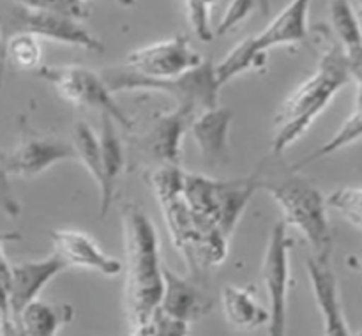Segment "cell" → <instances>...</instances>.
<instances>
[{
    "label": "cell",
    "mask_w": 362,
    "mask_h": 336,
    "mask_svg": "<svg viewBox=\"0 0 362 336\" xmlns=\"http://www.w3.org/2000/svg\"><path fill=\"white\" fill-rule=\"evenodd\" d=\"M308 7L310 2L297 0L288 4L260 34L240 41L225 59L214 66L218 87L228 83L246 71L257 69L265 64V55L271 48L281 45H296L308 37Z\"/></svg>",
    "instance_id": "5b68a950"
},
{
    "label": "cell",
    "mask_w": 362,
    "mask_h": 336,
    "mask_svg": "<svg viewBox=\"0 0 362 336\" xmlns=\"http://www.w3.org/2000/svg\"><path fill=\"white\" fill-rule=\"evenodd\" d=\"M73 147L76 151V159L83 163L85 168L92 175V179L101 186V158H99V141L92 127L87 122L80 120L74 126Z\"/></svg>",
    "instance_id": "cb8c5ba5"
},
{
    "label": "cell",
    "mask_w": 362,
    "mask_h": 336,
    "mask_svg": "<svg viewBox=\"0 0 362 336\" xmlns=\"http://www.w3.org/2000/svg\"><path fill=\"white\" fill-rule=\"evenodd\" d=\"M52 237L55 255L69 267H85L98 271L105 276H117L122 272V264L117 258L110 257L108 253L101 250L98 243L87 233L78 232V230H52Z\"/></svg>",
    "instance_id": "5bb4252c"
},
{
    "label": "cell",
    "mask_w": 362,
    "mask_h": 336,
    "mask_svg": "<svg viewBox=\"0 0 362 336\" xmlns=\"http://www.w3.org/2000/svg\"><path fill=\"white\" fill-rule=\"evenodd\" d=\"M325 205L327 209H334L338 211L343 218L349 223H352L356 228H361L362 219V190L361 187L345 186L339 190L332 191L327 198H325Z\"/></svg>",
    "instance_id": "d4e9b609"
},
{
    "label": "cell",
    "mask_w": 362,
    "mask_h": 336,
    "mask_svg": "<svg viewBox=\"0 0 362 336\" xmlns=\"http://www.w3.org/2000/svg\"><path fill=\"white\" fill-rule=\"evenodd\" d=\"M331 20L336 35L339 37V46L345 50L346 57L356 67H362V37L359 16L354 13L352 4L345 0H336L329 4Z\"/></svg>",
    "instance_id": "44dd1931"
},
{
    "label": "cell",
    "mask_w": 362,
    "mask_h": 336,
    "mask_svg": "<svg viewBox=\"0 0 362 336\" xmlns=\"http://www.w3.org/2000/svg\"><path fill=\"white\" fill-rule=\"evenodd\" d=\"M99 141V158H101V218L108 214L112 207L115 187L124 170V147L117 134L115 124L108 115H101V134Z\"/></svg>",
    "instance_id": "ac0fdd59"
},
{
    "label": "cell",
    "mask_w": 362,
    "mask_h": 336,
    "mask_svg": "<svg viewBox=\"0 0 362 336\" xmlns=\"http://www.w3.org/2000/svg\"><path fill=\"white\" fill-rule=\"evenodd\" d=\"M67 265L55 253L37 262H21L9 267V290H7V306L9 318L18 322L21 311L30 303L37 301L39 292L49 279L62 272Z\"/></svg>",
    "instance_id": "4fadbf2b"
},
{
    "label": "cell",
    "mask_w": 362,
    "mask_h": 336,
    "mask_svg": "<svg viewBox=\"0 0 362 336\" xmlns=\"http://www.w3.org/2000/svg\"><path fill=\"white\" fill-rule=\"evenodd\" d=\"M262 2H253V0H235V2L228 4L225 16L219 21L218 28H216V35H225L228 32L235 30L239 25H243L251 14L257 11V7H262Z\"/></svg>",
    "instance_id": "83f0119b"
},
{
    "label": "cell",
    "mask_w": 362,
    "mask_h": 336,
    "mask_svg": "<svg viewBox=\"0 0 362 336\" xmlns=\"http://www.w3.org/2000/svg\"><path fill=\"white\" fill-rule=\"evenodd\" d=\"M184 172L180 166L161 165L151 173V187L154 190L159 204L182 195Z\"/></svg>",
    "instance_id": "484cf974"
},
{
    "label": "cell",
    "mask_w": 362,
    "mask_h": 336,
    "mask_svg": "<svg viewBox=\"0 0 362 336\" xmlns=\"http://www.w3.org/2000/svg\"><path fill=\"white\" fill-rule=\"evenodd\" d=\"M308 272L313 286V296L317 306L324 318V336H354L349 320L343 313L339 301L338 279L331 267V258H308Z\"/></svg>",
    "instance_id": "9a60e30c"
},
{
    "label": "cell",
    "mask_w": 362,
    "mask_h": 336,
    "mask_svg": "<svg viewBox=\"0 0 362 336\" xmlns=\"http://www.w3.org/2000/svg\"><path fill=\"white\" fill-rule=\"evenodd\" d=\"M258 173V190H265L285 214L286 226H296L300 236L313 250V258L329 260L332 253V233L329 225L327 205L322 191L299 172L283 175H264Z\"/></svg>",
    "instance_id": "3957f363"
},
{
    "label": "cell",
    "mask_w": 362,
    "mask_h": 336,
    "mask_svg": "<svg viewBox=\"0 0 362 336\" xmlns=\"http://www.w3.org/2000/svg\"><path fill=\"white\" fill-rule=\"evenodd\" d=\"M194 113L177 108L172 113L158 117L151 129L141 137L140 147L152 159L161 165L179 166L180 163V141L186 131L194 120Z\"/></svg>",
    "instance_id": "2e32d148"
},
{
    "label": "cell",
    "mask_w": 362,
    "mask_h": 336,
    "mask_svg": "<svg viewBox=\"0 0 362 336\" xmlns=\"http://www.w3.org/2000/svg\"><path fill=\"white\" fill-rule=\"evenodd\" d=\"M233 112L226 106L205 110L194 117L189 133L197 141L200 154L209 165H221L228 159V133Z\"/></svg>",
    "instance_id": "e0dca14e"
},
{
    "label": "cell",
    "mask_w": 362,
    "mask_h": 336,
    "mask_svg": "<svg viewBox=\"0 0 362 336\" xmlns=\"http://www.w3.org/2000/svg\"><path fill=\"white\" fill-rule=\"evenodd\" d=\"M0 209H2L9 218H16L21 212L20 202H18L16 195H14L9 175H7V172L4 170L2 165H0Z\"/></svg>",
    "instance_id": "4dcf8cb0"
},
{
    "label": "cell",
    "mask_w": 362,
    "mask_h": 336,
    "mask_svg": "<svg viewBox=\"0 0 362 336\" xmlns=\"http://www.w3.org/2000/svg\"><path fill=\"white\" fill-rule=\"evenodd\" d=\"M37 76L52 85L64 101L76 108L98 110L101 115H108L126 129L133 127V120L127 117L122 106L115 101L112 92L106 88L101 74L83 66H42Z\"/></svg>",
    "instance_id": "9c48e42d"
},
{
    "label": "cell",
    "mask_w": 362,
    "mask_h": 336,
    "mask_svg": "<svg viewBox=\"0 0 362 336\" xmlns=\"http://www.w3.org/2000/svg\"><path fill=\"white\" fill-rule=\"evenodd\" d=\"M163 296L158 311L168 320L189 328L193 322L207 317L214 301L193 278H182L163 265Z\"/></svg>",
    "instance_id": "8fae6325"
},
{
    "label": "cell",
    "mask_w": 362,
    "mask_h": 336,
    "mask_svg": "<svg viewBox=\"0 0 362 336\" xmlns=\"http://www.w3.org/2000/svg\"><path fill=\"white\" fill-rule=\"evenodd\" d=\"M255 191H258L257 172L232 180L184 172L182 200L194 214L216 226L226 241L232 237Z\"/></svg>",
    "instance_id": "277c9868"
},
{
    "label": "cell",
    "mask_w": 362,
    "mask_h": 336,
    "mask_svg": "<svg viewBox=\"0 0 362 336\" xmlns=\"http://www.w3.org/2000/svg\"><path fill=\"white\" fill-rule=\"evenodd\" d=\"M352 80L361 85V69L350 62L339 42H331L322 53L317 71L279 106L274 117L272 152L281 156L296 144L327 108L332 98Z\"/></svg>",
    "instance_id": "6da1fadb"
},
{
    "label": "cell",
    "mask_w": 362,
    "mask_h": 336,
    "mask_svg": "<svg viewBox=\"0 0 362 336\" xmlns=\"http://www.w3.org/2000/svg\"><path fill=\"white\" fill-rule=\"evenodd\" d=\"M161 207L173 244L182 251L194 272L225 260L228 241L207 219L194 214L182 200V195L163 202Z\"/></svg>",
    "instance_id": "ba28073f"
},
{
    "label": "cell",
    "mask_w": 362,
    "mask_h": 336,
    "mask_svg": "<svg viewBox=\"0 0 362 336\" xmlns=\"http://www.w3.org/2000/svg\"><path fill=\"white\" fill-rule=\"evenodd\" d=\"M64 159H76L73 144L59 138L32 137L21 141L9 154H0V165L7 175L32 179Z\"/></svg>",
    "instance_id": "7c38bea8"
},
{
    "label": "cell",
    "mask_w": 362,
    "mask_h": 336,
    "mask_svg": "<svg viewBox=\"0 0 362 336\" xmlns=\"http://www.w3.org/2000/svg\"><path fill=\"white\" fill-rule=\"evenodd\" d=\"M101 74L106 88L112 94L122 91H159L172 95L177 101V108L200 115L205 110L218 106L219 87L214 78V64L204 60L197 69L173 80H151L133 73L124 66H113Z\"/></svg>",
    "instance_id": "8992f818"
},
{
    "label": "cell",
    "mask_w": 362,
    "mask_h": 336,
    "mask_svg": "<svg viewBox=\"0 0 362 336\" xmlns=\"http://www.w3.org/2000/svg\"><path fill=\"white\" fill-rule=\"evenodd\" d=\"M0 336H27L25 331L21 329L20 322L11 320L9 317L2 318V324H0Z\"/></svg>",
    "instance_id": "1f68e13d"
},
{
    "label": "cell",
    "mask_w": 362,
    "mask_h": 336,
    "mask_svg": "<svg viewBox=\"0 0 362 336\" xmlns=\"http://www.w3.org/2000/svg\"><path fill=\"white\" fill-rule=\"evenodd\" d=\"M133 336H187V325L168 320L159 311H156L152 320L144 328L133 331Z\"/></svg>",
    "instance_id": "f546056e"
},
{
    "label": "cell",
    "mask_w": 362,
    "mask_h": 336,
    "mask_svg": "<svg viewBox=\"0 0 362 336\" xmlns=\"http://www.w3.org/2000/svg\"><path fill=\"white\" fill-rule=\"evenodd\" d=\"M221 303L226 320L233 329L253 331L267 325L269 310L258 303L253 289L226 285L221 292Z\"/></svg>",
    "instance_id": "d6986e66"
},
{
    "label": "cell",
    "mask_w": 362,
    "mask_h": 336,
    "mask_svg": "<svg viewBox=\"0 0 362 336\" xmlns=\"http://www.w3.org/2000/svg\"><path fill=\"white\" fill-rule=\"evenodd\" d=\"M359 92L361 88H357V103L356 108H354L352 115H349V119L343 122V126L339 127L338 133L331 138L329 141H325L322 147H318L317 151L311 152L310 156L303 158L300 161H297L296 165L292 166V172H299L303 170L304 166L311 165L313 161H318V159L325 158V156L334 154L336 151L339 149L346 147V145H352L354 141H357L361 138V131H362V115H361V103H359Z\"/></svg>",
    "instance_id": "7402d4cb"
},
{
    "label": "cell",
    "mask_w": 362,
    "mask_h": 336,
    "mask_svg": "<svg viewBox=\"0 0 362 336\" xmlns=\"http://www.w3.org/2000/svg\"><path fill=\"white\" fill-rule=\"evenodd\" d=\"M122 223L127 253L126 310L136 331L152 320L161 303L163 264L158 232L144 209L136 204L124 205Z\"/></svg>",
    "instance_id": "7a4b0ae2"
},
{
    "label": "cell",
    "mask_w": 362,
    "mask_h": 336,
    "mask_svg": "<svg viewBox=\"0 0 362 336\" xmlns=\"http://www.w3.org/2000/svg\"><path fill=\"white\" fill-rule=\"evenodd\" d=\"M202 62L204 57L200 52L191 46L186 35L179 34L131 52L124 67L151 80H173L197 69Z\"/></svg>",
    "instance_id": "30bf717a"
},
{
    "label": "cell",
    "mask_w": 362,
    "mask_h": 336,
    "mask_svg": "<svg viewBox=\"0 0 362 336\" xmlns=\"http://www.w3.org/2000/svg\"><path fill=\"white\" fill-rule=\"evenodd\" d=\"M0 255H2V251H0Z\"/></svg>",
    "instance_id": "e575fe53"
},
{
    "label": "cell",
    "mask_w": 362,
    "mask_h": 336,
    "mask_svg": "<svg viewBox=\"0 0 362 336\" xmlns=\"http://www.w3.org/2000/svg\"><path fill=\"white\" fill-rule=\"evenodd\" d=\"M186 7V16L191 28L197 34V37L204 42H211L214 39V32L211 28V2L204 0H189L184 4Z\"/></svg>",
    "instance_id": "4316f807"
},
{
    "label": "cell",
    "mask_w": 362,
    "mask_h": 336,
    "mask_svg": "<svg viewBox=\"0 0 362 336\" xmlns=\"http://www.w3.org/2000/svg\"><path fill=\"white\" fill-rule=\"evenodd\" d=\"M11 62L18 69H37L41 62V41L30 34L11 35L4 41V64Z\"/></svg>",
    "instance_id": "603a6c76"
},
{
    "label": "cell",
    "mask_w": 362,
    "mask_h": 336,
    "mask_svg": "<svg viewBox=\"0 0 362 336\" xmlns=\"http://www.w3.org/2000/svg\"><path fill=\"white\" fill-rule=\"evenodd\" d=\"M0 324H2V315H0Z\"/></svg>",
    "instance_id": "836d02e7"
},
{
    "label": "cell",
    "mask_w": 362,
    "mask_h": 336,
    "mask_svg": "<svg viewBox=\"0 0 362 336\" xmlns=\"http://www.w3.org/2000/svg\"><path fill=\"white\" fill-rule=\"evenodd\" d=\"M32 2L41 7V9L52 11V13L69 18V20L78 21V23L90 18V7H88L87 2H81V0H32Z\"/></svg>",
    "instance_id": "f1b7e54d"
},
{
    "label": "cell",
    "mask_w": 362,
    "mask_h": 336,
    "mask_svg": "<svg viewBox=\"0 0 362 336\" xmlns=\"http://www.w3.org/2000/svg\"><path fill=\"white\" fill-rule=\"evenodd\" d=\"M73 315L71 304H48L37 299L21 311L18 322L27 336H57L62 325L73 320Z\"/></svg>",
    "instance_id": "ffe728a7"
},
{
    "label": "cell",
    "mask_w": 362,
    "mask_h": 336,
    "mask_svg": "<svg viewBox=\"0 0 362 336\" xmlns=\"http://www.w3.org/2000/svg\"><path fill=\"white\" fill-rule=\"evenodd\" d=\"M4 45H2V34H0V81H2V73H4Z\"/></svg>",
    "instance_id": "d6a6232c"
},
{
    "label": "cell",
    "mask_w": 362,
    "mask_h": 336,
    "mask_svg": "<svg viewBox=\"0 0 362 336\" xmlns=\"http://www.w3.org/2000/svg\"><path fill=\"white\" fill-rule=\"evenodd\" d=\"M0 34L2 45L11 35L30 34L37 39H52L88 52H105V42L92 35L83 25L52 11L41 9L32 0L0 2Z\"/></svg>",
    "instance_id": "52a82bcc"
}]
</instances>
